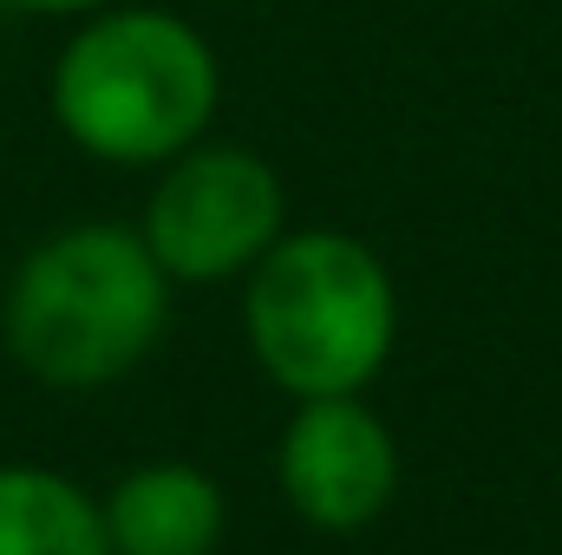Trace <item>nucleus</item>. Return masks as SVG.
<instances>
[{
  "label": "nucleus",
  "mask_w": 562,
  "mask_h": 555,
  "mask_svg": "<svg viewBox=\"0 0 562 555\" xmlns=\"http://www.w3.org/2000/svg\"><path fill=\"white\" fill-rule=\"evenodd\" d=\"M7 7H26V13H99L105 0H7Z\"/></svg>",
  "instance_id": "8"
},
{
  "label": "nucleus",
  "mask_w": 562,
  "mask_h": 555,
  "mask_svg": "<svg viewBox=\"0 0 562 555\" xmlns=\"http://www.w3.org/2000/svg\"><path fill=\"white\" fill-rule=\"evenodd\" d=\"M223 72L210 39L164 7L92 13L53 66L59 132L105 163H170L210 132Z\"/></svg>",
  "instance_id": "1"
},
{
  "label": "nucleus",
  "mask_w": 562,
  "mask_h": 555,
  "mask_svg": "<svg viewBox=\"0 0 562 555\" xmlns=\"http://www.w3.org/2000/svg\"><path fill=\"white\" fill-rule=\"evenodd\" d=\"M400 484L393 431L367 412L353 393L301 399L294 424L281 431V490L301 523L314 530H367Z\"/></svg>",
  "instance_id": "5"
},
{
  "label": "nucleus",
  "mask_w": 562,
  "mask_h": 555,
  "mask_svg": "<svg viewBox=\"0 0 562 555\" xmlns=\"http://www.w3.org/2000/svg\"><path fill=\"white\" fill-rule=\"evenodd\" d=\"M170 275L150 242L119 223H86L40 242L7 287V353L46 386H105L164 333Z\"/></svg>",
  "instance_id": "2"
},
{
  "label": "nucleus",
  "mask_w": 562,
  "mask_h": 555,
  "mask_svg": "<svg viewBox=\"0 0 562 555\" xmlns=\"http://www.w3.org/2000/svg\"><path fill=\"white\" fill-rule=\"evenodd\" d=\"M393 327L400 301L386 262L340 229L276 236V249L256 262L249 347L294 399L360 393L386 366Z\"/></svg>",
  "instance_id": "3"
},
{
  "label": "nucleus",
  "mask_w": 562,
  "mask_h": 555,
  "mask_svg": "<svg viewBox=\"0 0 562 555\" xmlns=\"http://www.w3.org/2000/svg\"><path fill=\"white\" fill-rule=\"evenodd\" d=\"M0 555H112L105 510L33 464H0Z\"/></svg>",
  "instance_id": "7"
},
{
  "label": "nucleus",
  "mask_w": 562,
  "mask_h": 555,
  "mask_svg": "<svg viewBox=\"0 0 562 555\" xmlns=\"http://www.w3.org/2000/svg\"><path fill=\"white\" fill-rule=\"evenodd\" d=\"M112 555H210L223 536V490L196 464H144L105 503Z\"/></svg>",
  "instance_id": "6"
},
{
  "label": "nucleus",
  "mask_w": 562,
  "mask_h": 555,
  "mask_svg": "<svg viewBox=\"0 0 562 555\" xmlns=\"http://www.w3.org/2000/svg\"><path fill=\"white\" fill-rule=\"evenodd\" d=\"M144 242L170 281H223L256 269L281 236V183L256 150L190 144L170 157L144 209Z\"/></svg>",
  "instance_id": "4"
}]
</instances>
